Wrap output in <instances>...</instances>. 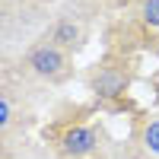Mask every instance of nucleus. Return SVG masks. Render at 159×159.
Masks as SVG:
<instances>
[{
  "label": "nucleus",
  "mask_w": 159,
  "mask_h": 159,
  "mask_svg": "<svg viewBox=\"0 0 159 159\" xmlns=\"http://www.w3.org/2000/svg\"><path fill=\"white\" fill-rule=\"evenodd\" d=\"M29 67L38 76H61L64 67H67V61H64L57 45H42V48H35L29 54Z\"/></svg>",
  "instance_id": "obj_1"
},
{
  "label": "nucleus",
  "mask_w": 159,
  "mask_h": 159,
  "mask_svg": "<svg viewBox=\"0 0 159 159\" xmlns=\"http://www.w3.org/2000/svg\"><path fill=\"white\" fill-rule=\"evenodd\" d=\"M92 147H96V134L89 127H70L64 134V153L70 156H86Z\"/></svg>",
  "instance_id": "obj_2"
},
{
  "label": "nucleus",
  "mask_w": 159,
  "mask_h": 159,
  "mask_svg": "<svg viewBox=\"0 0 159 159\" xmlns=\"http://www.w3.org/2000/svg\"><path fill=\"white\" fill-rule=\"evenodd\" d=\"M96 92L99 96H118V92L124 89V76L121 73H111V70H105V73H99L96 76Z\"/></svg>",
  "instance_id": "obj_3"
},
{
  "label": "nucleus",
  "mask_w": 159,
  "mask_h": 159,
  "mask_svg": "<svg viewBox=\"0 0 159 159\" xmlns=\"http://www.w3.org/2000/svg\"><path fill=\"white\" fill-rule=\"evenodd\" d=\"M76 38H80L76 25H73L70 19H61V22H57V29H54V35H51V42H54L57 48H61V45H64V48H73V45H76Z\"/></svg>",
  "instance_id": "obj_4"
},
{
  "label": "nucleus",
  "mask_w": 159,
  "mask_h": 159,
  "mask_svg": "<svg viewBox=\"0 0 159 159\" xmlns=\"http://www.w3.org/2000/svg\"><path fill=\"white\" fill-rule=\"evenodd\" d=\"M143 143H147V150L159 156V121L147 124V130H143Z\"/></svg>",
  "instance_id": "obj_5"
},
{
  "label": "nucleus",
  "mask_w": 159,
  "mask_h": 159,
  "mask_svg": "<svg viewBox=\"0 0 159 159\" xmlns=\"http://www.w3.org/2000/svg\"><path fill=\"white\" fill-rule=\"evenodd\" d=\"M143 19L150 25H159V0H147L143 3Z\"/></svg>",
  "instance_id": "obj_6"
},
{
  "label": "nucleus",
  "mask_w": 159,
  "mask_h": 159,
  "mask_svg": "<svg viewBox=\"0 0 159 159\" xmlns=\"http://www.w3.org/2000/svg\"><path fill=\"white\" fill-rule=\"evenodd\" d=\"M10 118H13V108H10V99L3 96V99H0V124H10Z\"/></svg>",
  "instance_id": "obj_7"
}]
</instances>
